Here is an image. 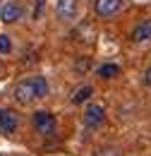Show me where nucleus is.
<instances>
[{"label": "nucleus", "instance_id": "obj_8", "mask_svg": "<svg viewBox=\"0 0 151 156\" xmlns=\"http://www.w3.org/2000/svg\"><path fill=\"white\" fill-rule=\"evenodd\" d=\"M151 39V20H144L142 24H137L132 31V41L142 43V41H149Z\"/></svg>", "mask_w": 151, "mask_h": 156}, {"label": "nucleus", "instance_id": "obj_15", "mask_svg": "<svg viewBox=\"0 0 151 156\" xmlns=\"http://www.w3.org/2000/svg\"><path fill=\"white\" fill-rule=\"evenodd\" d=\"M0 156H2V154H0Z\"/></svg>", "mask_w": 151, "mask_h": 156}, {"label": "nucleus", "instance_id": "obj_3", "mask_svg": "<svg viewBox=\"0 0 151 156\" xmlns=\"http://www.w3.org/2000/svg\"><path fill=\"white\" fill-rule=\"evenodd\" d=\"M22 17H24V5L17 2V0H10V2H5L0 7V22L2 24H15Z\"/></svg>", "mask_w": 151, "mask_h": 156}, {"label": "nucleus", "instance_id": "obj_11", "mask_svg": "<svg viewBox=\"0 0 151 156\" xmlns=\"http://www.w3.org/2000/svg\"><path fill=\"white\" fill-rule=\"evenodd\" d=\"M34 89H36V96L38 98H46V96H48V82H46V77L36 75V77H34Z\"/></svg>", "mask_w": 151, "mask_h": 156}, {"label": "nucleus", "instance_id": "obj_7", "mask_svg": "<svg viewBox=\"0 0 151 156\" xmlns=\"http://www.w3.org/2000/svg\"><path fill=\"white\" fill-rule=\"evenodd\" d=\"M103 118H106V111H103L101 103L86 106V111H84V125H86V127H98V125L103 122Z\"/></svg>", "mask_w": 151, "mask_h": 156}, {"label": "nucleus", "instance_id": "obj_4", "mask_svg": "<svg viewBox=\"0 0 151 156\" xmlns=\"http://www.w3.org/2000/svg\"><path fill=\"white\" fill-rule=\"evenodd\" d=\"M94 10L98 17L111 20V17H115L122 10V0H94Z\"/></svg>", "mask_w": 151, "mask_h": 156}, {"label": "nucleus", "instance_id": "obj_14", "mask_svg": "<svg viewBox=\"0 0 151 156\" xmlns=\"http://www.w3.org/2000/svg\"><path fill=\"white\" fill-rule=\"evenodd\" d=\"M2 72H5V67H2V60H0V77H2Z\"/></svg>", "mask_w": 151, "mask_h": 156}, {"label": "nucleus", "instance_id": "obj_12", "mask_svg": "<svg viewBox=\"0 0 151 156\" xmlns=\"http://www.w3.org/2000/svg\"><path fill=\"white\" fill-rule=\"evenodd\" d=\"M0 53H2V55L12 53V41H10L7 34H0Z\"/></svg>", "mask_w": 151, "mask_h": 156}, {"label": "nucleus", "instance_id": "obj_6", "mask_svg": "<svg viewBox=\"0 0 151 156\" xmlns=\"http://www.w3.org/2000/svg\"><path fill=\"white\" fill-rule=\"evenodd\" d=\"M77 7H79V2H77V0H58V5H55L58 20L72 22L77 17Z\"/></svg>", "mask_w": 151, "mask_h": 156}, {"label": "nucleus", "instance_id": "obj_5", "mask_svg": "<svg viewBox=\"0 0 151 156\" xmlns=\"http://www.w3.org/2000/svg\"><path fill=\"white\" fill-rule=\"evenodd\" d=\"M17 127H19L17 111H12V108H0V132H2V135H12V132H17Z\"/></svg>", "mask_w": 151, "mask_h": 156}, {"label": "nucleus", "instance_id": "obj_2", "mask_svg": "<svg viewBox=\"0 0 151 156\" xmlns=\"http://www.w3.org/2000/svg\"><path fill=\"white\" fill-rule=\"evenodd\" d=\"M31 122H34V130L41 132L43 137H48V135L55 132V115L48 113V111H36L34 118H31Z\"/></svg>", "mask_w": 151, "mask_h": 156}, {"label": "nucleus", "instance_id": "obj_10", "mask_svg": "<svg viewBox=\"0 0 151 156\" xmlns=\"http://www.w3.org/2000/svg\"><path fill=\"white\" fill-rule=\"evenodd\" d=\"M91 94H94V89H91L89 84H84V87H79L75 94H72V103H75V106H77V103H84V101L91 98Z\"/></svg>", "mask_w": 151, "mask_h": 156}, {"label": "nucleus", "instance_id": "obj_9", "mask_svg": "<svg viewBox=\"0 0 151 156\" xmlns=\"http://www.w3.org/2000/svg\"><path fill=\"white\" fill-rule=\"evenodd\" d=\"M96 75H98V77H103V79H113V77L120 75V67L113 65V62H106V65H101V67L96 70Z\"/></svg>", "mask_w": 151, "mask_h": 156}, {"label": "nucleus", "instance_id": "obj_1", "mask_svg": "<svg viewBox=\"0 0 151 156\" xmlns=\"http://www.w3.org/2000/svg\"><path fill=\"white\" fill-rule=\"evenodd\" d=\"M12 96H15V101H17V103H22V106H29V103H34V101L38 98V96H36V89H34V77L17 82V87H15Z\"/></svg>", "mask_w": 151, "mask_h": 156}, {"label": "nucleus", "instance_id": "obj_13", "mask_svg": "<svg viewBox=\"0 0 151 156\" xmlns=\"http://www.w3.org/2000/svg\"><path fill=\"white\" fill-rule=\"evenodd\" d=\"M144 82L151 87V65H149V70H146V77H144Z\"/></svg>", "mask_w": 151, "mask_h": 156}]
</instances>
